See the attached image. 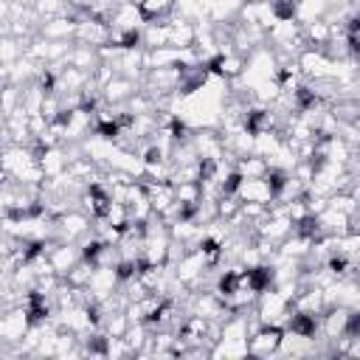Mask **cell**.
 Segmentation results:
<instances>
[{
	"label": "cell",
	"mask_w": 360,
	"mask_h": 360,
	"mask_svg": "<svg viewBox=\"0 0 360 360\" xmlns=\"http://www.w3.org/2000/svg\"><path fill=\"white\" fill-rule=\"evenodd\" d=\"M281 338H284V326L259 323L248 335V354H253V357H273V354H278Z\"/></svg>",
	"instance_id": "cell-1"
},
{
	"label": "cell",
	"mask_w": 360,
	"mask_h": 360,
	"mask_svg": "<svg viewBox=\"0 0 360 360\" xmlns=\"http://www.w3.org/2000/svg\"><path fill=\"white\" fill-rule=\"evenodd\" d=\"M135 90H138V82H135V79L112 76V79L101 87V101H104V104H124Z\"/></svg>",
	"instance_id": "cell-2"
}]
</instances>
